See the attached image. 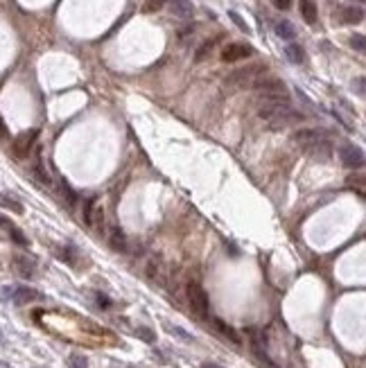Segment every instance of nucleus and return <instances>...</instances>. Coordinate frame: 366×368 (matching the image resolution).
Returning a JSON list of instances; mask_svg holds the SVG:
<instances>
[{
	"label": "nucleus",
	"mask_w": 366,
	"mask_h": 368,
	"mask_svg": "<svg viewBox=\"0 0 366 368\" xmlns=\"http://www.w3.org/2000/svg\"><path fill=\"white\" fill-rule=\"evenodd\" d=\"M167 332H170V334H174V337H179L181 341H186V344H190V341H192V334H188L186 330L176 328V325H167Z\"/></svg>",
	"instance_id": "25"
},
{
	"label": "nucleus",
	"mask_w": 366,
	"mask_h": 368,
	"mask_svg": "<svg viewBox=\"0 0 366 368\" xmlns=\"http://www.w3.org/2000/svg\"><path fill=\"white\" fill-rule=\"evenodd\" d=\"M289 5H292V0H276V7H278V9H289Z\"/></svg>",
	"instance_id": "33"
},
{
	"label": "nucleus",
	"mask_w": 366,
	"mask_h": 368,
	"mask_svg": "<svg viewBox=\"0 0 366 368\" xmlns=\"http://www.w3.org/2000/svg\"><path fill=\"white\" fill-rule=\"evenodd\" d=\"M34 174H36V179H39L41 183H45V185H50V174L45 172V167H43V163H41V158L34 163Z\"/></svg>",
	"instance_id": "23"
},
{
	"label": "nucleus",
	"mask_w": 366,
	"mask_h": 368,
	"mask_svg": "<svg viewBox=\"0 0 366 368\" xmlns=\"http://www.w3.org/2000/svg\"><path fill=\"white\" fill-rule=\"evenodd\" d=\"M213 323H215V328L220 330V332L224 334L226 339H231V341H233V344H240V334L235 332V330L231 328V325H226V323H224V321H222V319H215V321H213Z\"/></svg>",
	"instance_id": "18"
},
{
	"label": "nucleus",
	"mask_w": 366,
	"mask_h": 368,
	"mask_svg": "<svg viewBox=\"0 0 366 368\" xmlns=\"http://www.w3.org/2000/svg\"><path fill=\"white\" fill-rule=\"evenodd\" d=\"M147 278L151 280V282H161V278H163V274H161V265H158L156 260H151L149 265H147Z\"/></svg>",
	"instance_id": "19"
},
{
	"label": "nucleus",
	"mask_w": 366,
	"mask_h": 368,
	"mask_svg": "<svg viewBox=\"0 0 366 368\" xmlns=\"http://www.w3.org/2000/svg\"><path fill=\"white\" fill-rule=\"evenodd\" d=\"M267 64H249V66H242V68L233 70V73L226 77V84L229 86H238V89H251L260 77L267 75Z\"/></svg>",
	"instance_id": "3"
},
{
	"label": "nucleus",
	"mask_w": 366,
	"mask_h": 368,
	"mask_svg": "<svg viewBox=\"0 0 366 368\" xmlns=\"http://www.w3.org/2000/svg\"><path fill=\"white\" fill-rule=\"evenodd\" d=\"M204 368H220V366H215V364H204Z\"/></svg>",
	"instance_id": "36"
},
{
	"label": "nucleus",
	"mask_w": 366,
	"mask_h": 368,
	"mask_svg": "<svg viewBox=\"0 0 366 368\" xmlns=\"http://www.w3.org/2000/svg\"><path fill=\"white\" fill-rule=\"evenodd\" d=\"M276 34L285 41H292L296 36V30H294V25L289 20H280V23H276Z\"/></svg>",
	"instance_id": "15"
},
{
	"label": "nucleus",
	"mask_w": 366,
	"mask_h": 368,
	"mask_svg": "<svg viewBox=\"0 0 366 368\" xmlns=\"http://www.w3.org/2000/svg\"><path fill=\"white\" fill-rule=\"evenodd\" d=\"M41 294L32 287H14L11 289V300L16 305H25V303H32V300H39Z\"/></svg>",
	"instance_id": "10"
},
{
	"label": "nucleus",
	"mask_w": 366,
	"mask_h": 368,
	"mask_svg": "<svg viewBox=\"0 0 366 368\" xmlns=\"http://www.w3.org/2000/svg\"><path fill=\"white\" fill-rule=\"evenodd\" d=\"M213 48H215V41H204V43H201V48L195 52V61H204L206 57L213 52Z\"/></svg>",
	"instance_id": "21"
},
{
	"label": "nucleus",
	"mask_w": 366,
	"mask_h": 368,
	"mask_svg": "<svg viewBox=\"0 0 366 368\" xmlns=\"http://www.w3.org/2000/svg\"><path fill=\"white\" fill-rule=\"evenodd\" d=\"M7 233H9L11 242H16V244H18V246H27V237H25L23 233H20L14 224H9V226H7Z\"/></svg>",
	"instance_id": "20"
},
{
	"label": "nucleus",
	"mask_w": 366,
	"mask_h": 368,
	"mask_svg": "<svg viewBox=\"0 0 366 368\" xmlns=\"http://www.w3.org/2000/svg\"><path fill=\"white\" fill-rule=\"evenodd\" d=\"M14 269L18 271L20 278H32L34 276V262L25 256H14Z\"/></svg>",
	"instance_id": "12"
},
{
	"label": "nucleus",
	"mask_w": 366,
	"mask_h": 368,
	"mask_svg": "<svg viewBox=\"0 0 366 368\" xmlns=\"http://www.w3.org/2000/svg\"><path fill=\"white\" fill-rule=\"evenodd\" d=\"M98 305H100V307H104V309H109V307H111V298H109V296H104V294H98Z\"/></svg>",
	"instance_id": "32"
},
{
	"label": "nucleus",
	"mask_w": 366,
	"mask_h": 368,
	"mask_svg": "<svg viewBox=\"0 0 366 368\" xmlns=\"http://www.w3.org/2000/svg\"><path fill=\"white\" fill-rule=\"evenodd\" d=\"M253 54V48L246 43H229L224 50H222V61H226V64H235V61L240 59H246V57H251Z\"/></svg>",
	"instance_id": "7"
},
{
	"label": "nucleus",
	"mask_w": 366,
	"mask_h": 368,
	"mask_svg": "<svg viewBox=\"0 0 366 368\" xmlns=\"http://www.w3.org/2000/svg\"><path fill=\"white\" fill-rule=\"evenodd\" d=\"M0 226H9V221H7L2 215H0Z\"/></svg>",
	"instance_id": "35"
},
{
	"label": "nucleus",
	"mask_w": 366,
	"mask_h": 368,
	"mask_svg": "<svg viewBox=\"0 0 366 368\" xmlns=\"http://www.w3.org/2000/svg\"><path fill=\"white\" fill-rule=\"evenodd\" d=\"M285 54H287V59L292 61V64H303V59H305L303 48H301V45H296V43H289L287 48H285Z\"/></svg>",
	"instance_id": "17"
},
{
	"label": "nucleus",
	"mask_w": 366,
	"mask_h": 368,
	"mask_svg": "<svg viewBox=\"0 0 366 368\" xmlns=\"http://www.w3.org/2000/svg\"><path fill=\"white\" fill-rule=\"evenodd\" d=\"M109 244H111L113 251L124 253V251H127V237H124V233H122L120 228H113V231L109 233Z\"/></svg>",
	"instance_id": "13"
},
{
	"label": "nucleus",
	"mask_w": 366,
	"mask_h": 368,
	"mask_svg": "<svg viewBox=\"0 0 366 368\" xmlns=\"http://www.w3.org/2000/svg\"><path fill=\"white\" fill-rule=\"evenodd\" d=\"M57 256L61 258V260H64V262H68V265L79 267V265H77V262H79V260H77V249H75L73 244H66L64 249H61V251H59V253H57Z\"/></svg>",
	"instance_id": "16"
},
{
	"label": "nucleus",
	"mask_w": 366,
	"mask_h": 368,
	"mask_svg": "<svg viewBox=\"0 0 366 368\" xmlns=\"http://www.w3.org/2000/svg\"><path fill=\"white\" fill-rule=\"evenodd\" d=\"M351 45L357 50V52H364L366 50V43H364V34H355L351 39Z\"/></svg>",
	"instance_id": "30"
},
{
	"label": "nucleus",
	"mask_w": 366,
	"mask_h": 368,
	"mask_svg": "<svg viewBox=\"0 0 366 368\" xmlns=\"http://www.w3.org/2000/svg\"><path fill=\"white\" fill-rule=\"evenodd\" d=\"M353 91H357V95L364 97V77H357V82L353 84Z\"/></svg>",
	"instance_id": "31"
},
{
	"label": "nucleus",
	"mask_w": 366,
	"mask_h": 368,
	"mask_svg": "<svg viewBox=\"0 0 366 368\" xmlns=\"http://www.w3.org/2000/svg\"><path fill=\"white\" fill-rule=\"evenodd\" d=\"M68 368H88L86 357H82V355H70V357H68Z\"/></svg>",
	"instance_id": "26"
},
{
	"label": "nucleus",
	"mask_w": 366,
	"mask_h": 368,
	"mask_svg": "<svg viewBox=\"0 0 366 368\" xmlns=\"http://www.w3.org/2000/svg\"><path fill=\"white\" fill-rule=\"evenodd\" d=\"M258 115L271 129H285V127H292V124H298L305 120V115L301 111H296L289 104V99H267V102L260 104Z\"/></svg>",
	"instance_id": "1"
},
{
	"label": "nucleus",
	"mask_w": 366,
	"mask_h": 368,
	"mask_svg": "<svg viewBox=\"0 0 366 368\" xmlns=\"http://www.w3.org/2000/svg\"><path fill=\"white\" fill-rule=\"evenodd\" d=\"M5 136H7V124L2 120V115H0V138H5Z\"/></svg>",
	"instance_id": "34"
},
{
	"label": "nucleus",
	"mask_w": 366,
	"mask_h": 368,
	"mask_svg": "<svg viewBox=\"0 0 366 368\" xmlns=\"http://www.w3.org/2000/svg\"><path fill=\"white\" fill-rule=\"evenodd\" d=\"M251 89L262 97V102H267V99H289L285 82H280L276 77H260Z\"/></svg>",
	"instance_id": "4"
},
{
	"label": "nucleus",
	"mask_w": 366,
	"mask_h": 368,
	"mask_svg": "<svg viewBox=\"0 0 366 368\" xmlns=\"http://www.w3.org/2000/svg\"><path fill=\"white\" fill-rule=\"evenodd\" d=\"M294 143L312 158H330L332 156V143L330 138L319 129H301L294 133Z\"/></svg>",
	"instance_id": "2"
},
{
	"label": "nucleus",
	"mask_w": 366,
	"mask_h": 368,
	"mask_svg": "<svg viewBox=\"0 0 366 368\" xmlns=\"http://www.w3.org/2000/svg\"><path fill=\"white\" fill-rule=\"evenodd\" d=\"M229 16H231V18H233V23L238 25V27H240V30H242V32H251V27H249V25H246V23H244V18H242V16H240V14H235V11H229Z\"/></svg>",
	"instance_id": "29"
},
{
	"label": "nucleus",
	"mask_w": 366,
	"mask_h": 368,
	"mask_svg": "<svg viewBox=\"0 0 366 368\" xmlns=\"http://www.w3.org/2000/svg\"><path fill=\"white\" fill-rule=\"evenodd\" d=\"M167 0H145V5H142V11L145 14H154V11H158L163 5H165Z\"/></svg>",
	"instance_id": "24"
},
{
	"label": "nucleus",
	"mask_w": 366,
	"mask_h": 368,
	"mask_svg": "<svg viewBox=\"0 0 366 368\" xmlns=\"http://www.w3.org/2000/svg\"><path fill=\"white\" fill-rule=\"evenodd\" d=\"M61 194H64V199L70 203V206H75V201H77V196H75L73 187H70L68 183H61Z\"/></svg>",
	"instance_id": "28"
},
{
	"label": "nucleus",
	"mask_w": 366,
	"mask_h": 368,
	"mask_svg": "<svg viewBox=\"0 0 366 368\" xmlns=\"http://www.w3.org/2000/svg\"><path fill=\"white\" fill-rule=\"evenodd\" d=\"M339 156H342V163L346 167H362L364 165V152H362L360 147H355V145H344L342 149H339Z\"/></svg>",
	"instance_id": "8"
},
{
	"label": "nucleus",
	"mask_w": 366,
	"mask_h": 368,
	"mask_svg": "<svg viewBox=\"0 0 366 368\" xmlns=\"http://www.w3.org/2000/svg\"><path fill=\"white\" fill-rule=\"evenodd\" d=\"M0 203H2V206L5 208H9V210H14V212H23V206H20L18 201H14V199H9V196H0Z\"/></svg>",
	"instance_id": "27"
},
{
	"label": "nucleus",
	"mask_w": 366,
	"mask_h": 368,
	"mask_svg": "<svg viewBox=\"0 0 366 368\" xmlns=\"http://www.w3.org/2000/svg\"><path fill=\"white\" fill-rule=\"evenodd\" d=\"M364 20V9L362 7H344L339 11V23L344 25H355V23H362Z\"/></svg>",
	"instance_id": "11"
},
{
	"label": "nucleus",
	"mask_w": 366,
	"mask_h": 368,
	"mask_svg": "<svg viewBox=\"0 0 366 368\" xmlns=\"http://www.w3.org/2000/svg\"><path fill=\"white\" fill-rule=\"evenodd\" d=\"M36 138H39V131H36V129H29V131L20 133V136L14 140V145H11L14 156L16 158L29 156V152H32V147H34V143H36Z\"/></svg>",
	"instance_id": "6"
},
{
	"label": "nucleus",
	"mask_w": 366,
	"mask_h": 368,
	"mask_svg": "<svg viewBox=\"0 0 366 368\" xmlns=\"http://www.w3.org/2000/svg\"><path fill=\"white\" fill-rule=\"evenodd\" d=\"M167 9H170L172 16H176L181 20L192 18V14H195V7H192L190 0H167Z\"/></svg>",
	"instance_id": "9"
},
{
	"label": "nucleus",
	"mask_w": 366,
	"mask_h": 368,
	"mask_svg": "<svg viewBox=\"0 0 366 368\" xmlns=\"http://www.w3.org/2000/svg\"><path fill=\"white\" fill-rule=\"evenodd\" d=\"M136 334L142 339V341H145V344H154V341H156V334L151 332L149 328H145V325H138V328H136Z\"/></svg>",
	"instance_id": "22"
},
{
	"label": "nucleus",
	"mask_w": 366,
	"mask_h": 368,
	"mask_svg": "<svg viewBox=\"0 0 366 368\" xmlns=\"http://www.w3.org/2000/svg\"><path fill=\"white\" fill-rule=\"evenodd\" d=\"M298 7H301V16L305 18V23H308V25L317 23V5H314L312 0H301Z\"/></svg>",
	"instance_id": "14"
},
{
	"label": "nucleus",
	"mask_w": 366,
	"mask_h": 368,
	"mask_svg": "<svg viewBox=\"0 0 366 368\" xmlns=\"http://www.w3.org/2000/svg\"><path fill=\"white\" fill-rule=\"evenodd\" d=\"M188 298H190V307L195 314L206 316L208 314V294L199 282H190L188 285Z\"/></svg>",
	"instance_id": "5"
}]
</instances>
